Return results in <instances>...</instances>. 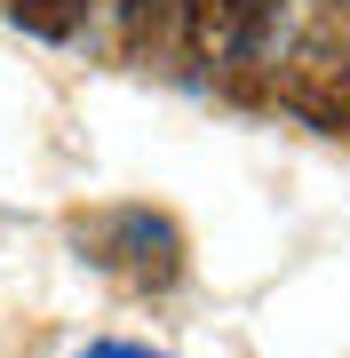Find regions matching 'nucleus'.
<instances>
[{
  "instance_id": "f257e3e1",
  "label": "nucleus",
  "mask_w": 350,
  "mask_h": 358,
  "mask_svg": "<svg viewBox=\"0 0 350 358\" xmlns=\"http://www.w3.org/2000/svg\"><path fill=\"white\" fill-rule=\"evenodd\" d=\"M183 8H191V40L207 64H247L279 32V0H183Z\"/></svg>"
},
{
  "instance_id": "f03ea898",
  "label": "nucleus",
  "mask_w": 350,
  "mask_h": 358,
  "mask_svg": "<svg viewBox=\"0 0 350 358\" xmlns=\"http://www.w3.org/2000/svg\"><path fill=\"white\" fill-rule=\"evenodd\" d=\"M104 263H128L143 287H175V271H183V231L168 215H152V207H119V215L104 223Z\"/></svg>"
},
{
  "instance_id": "7ed1b4c3",
  "label": "nucleus",
  "mask_w": 350,
  "mask_h": 358,
  "mask_svg": "<svg viewBox=\"0 0 350 358\" xmlns=\"http://www.w3.org/2000/svg\"><path fill=\"white\" fill-rule=\"evenodd\" d=\"M80 16H88V0H8V24H24L40 40H72Z\"/></svg>"
},
{
  "instance_id": "20e7f679",
  "label": "nucleus",
  "mask_w": 350,
  "mask_h": 358,
  "mask_svg": "<svg viewBox=\"0 0 350 358\" xmlns=\"http://www.w3.org/2000/svg\"><path fill=\"white\" fill-rule=\"evenodd\" d=\"M183 0H119V16H128V32H159Z\"/></svg>"
},
{
  "instance_id": "39448f33",
  "label": "nucleus",
  "mask_w": 350,
  "mask_h": 358,
  "mask_svg": "<svg viewBox=\"0 0 350 358\" xmlns=\"http://www.w3.org/2000/svg\"><path fill=\"white\" fill-rule=\"evenodd\" d=\"M72 358H175V350H143V343H80Z\"/></svg>"
},
{
  "instance_id": "423d86ee",
  "label": "nucleus",
  "mask_w": 350,
  "mask_h": 358,
  "mask_svg": "<svg viewBox=\"0 0 350 358\" xmlns=\"http://www.w3.org/2000/svg\"><path fill=\"white\" fill-rule=\"evenodd\" d=\"M319 8H350V0H319Z\"/></svg>"
}]
</instances>
